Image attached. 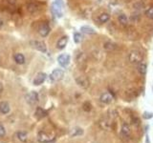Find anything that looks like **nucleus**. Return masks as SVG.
I'll list each match as a JSON object with an SVG mask.
<instances>
[{
	"label": "nucleus",
	"mask_w": 153,
	"mask_h": 143,
	"mask_svg": "<svg viewBox=\"0 0 153 143\" xmlns=\"http://www.w3.org/2000/svg\"><path fill=\"white\" fill-rule=\"evenodd\" d=\"M83 134V131L80 128H74L73 130H71L70 136H82Z\"/></svg>",
	"instance_id": "nucleus-23"
},
{
	"label": "nucleus",
	"mask_w": 153,
	"mask_h": 143,
	"mask_svg": "<svg viewBox=\"0 0 153 143\" xmlns=\"http://www.w3.org/2000/svg\"><path fill=\"white\" fill-rule=\"evenodd\" d=\"M83 110L86 111V112H89L91 110V104L89 102H85L83 104Z\"/></svg>",
	"instance_id": "nucleus-27"
},
{
	"label": "nucleus",
	"mask_w": 153,
	"mask_h": 143,
	"mask_svg": "<svg viewBox=\"0 0 153 143\" xmlns=\"http://www.w3.org/2000/svg\"><path fill=\"white\" fill-rule=\"evenodd\" d=\"M5 135H6V130L1 124H0V137H3Z\"/></svg>",
	"instance_id": "nucleus-28"
},
{
	"label": "nucleus",
	"mask_w": 153,
	"mask_h": 143,
	"mask_svg": "<svg viewBox=\"0 0 153 143\" xmlns=\"http://www.w3.org/2000/svg\"><path fill=\"white\" fill-rule=\"evenodd\" d=\"M101 101L103 102V103H105V104H109V103H111L113 101V95L108 93V92H106V93H103V94L101 95Z\"/></svg>",
	"instance_id": "nucleus-11"
},
{
	"label": "nucleus",
	"mask_w": 153,
	"mask_h": 143,
	"mask_svg": "<svg viewBox=\"0 0 153 143\" xmlns=\"http://www.w3.org/2000/svg\"><path fill=\"white\" fill-rule=\"evenodd\" d=\"M50 31H51V29H50L49 24L47 22H43V23H41V25H40L38 33H39V34L42 37H45L50 33Z\"/></svg>",
	"instance_id": "nucleus-8"
},
{
	"label": "nucleus",
	"mask_w": 153,
	"mask_h": 143,
	"mask_svg": "<svg viewBox=\"0 0 153 143\" xmlns=\"http://www.w3.org/2000/svg\"><path fill=\"white\" fill-rule=\"evenodd\" d=\"M153 116V114L152 113H147V112H146L144 114V118H146V119H149V118H151Z\"/></svg>",
	"instance_id": "nucleus-29"
},
{
	"label": "nucleus",
	"mask_w": 153,
	"mask_h": 143,
	"mask_svg": "<svg viewBox=\"0 0 153 143\" xmlns=\"http://www.w3.org/2000/svg\"><path fill=\"white\" fill-rule=\"evenodd\" d=\"M25 99H26V101L30 104V105H35V104L38 101V94L36 92H31L26 94V97H25Z\"/></svg>",
	"instance_id": "nucleus-5"
},
{
	"label": "nucleus",
	"mask_w": 153,
	"mask_h": 143,
	"mask_svg": "<svg viewBox=\"0 0 153 143\" xmlns=\"http://www.w3.org/2000/svg\"><path fill=\"white\" fill-rule=\"evenodd\" d=\"M152 89H153V88H152Z\"/></svg>",
	"instance_id": "nucleus-33"
},
{
	"label": "nucleus",
	"mask_w": 153,
	"mask_h": 143,
	"mask_svg": "<svg viewBox=\"0 0 153 143\" xmlns=\"http://www.w3.org/2000/svg\"><path fill=\"white\" fill-rule=\"evenodd\" d=\"M14 59H15V61L19 65H22L25 63V56L22 54H19V53L15 54Z\"/></svg>",
	"instance_id": "nucleus-16"
},
{
	"label": "nucleus",
	"mask_w": 153,
	"mask_h": 143,
	"mask_svg": "<svg viewBox=\"0 0 153 143\" xmlns=\"http://www.w3.org/2000/svg\"><path fill=\"white\" fill-rule=\"evenodd\" d=\"M26 8H27V11L30 12V14H36V12H38L40 11V4L36 2V1H30L27 3V5H26Z\"/></svg>",
	"instance_id": "nucleus-3"
},
{
	"label": "nucleus",
	"mask_w": 153,
	"mask_h": 143,
	"mask_svg": "<svg viewBox=\"0 0 153 143\" xmlns=\"http://www.w3.org/2000/svg\"><path fill=\"white\" fill-rule=\"evenodd\" d=\"M80 31L83 33H86V34H95L96 33V31L93 28L89 27V26H82V28H80Z\"/></svg>",
	"instance_id": "nucleus-17"
},
{
	"label": "nucleus",
	"mask_w": 153,
	"mask_h": 143,
	"mask_svg": "<svg viewBox=\"0 0 153 143\" xmlns=\"http://www.w3.org/2000/svg\"><path fill=\"white\" fill-rule=\"evenodd\" d=\"M9 112H10V105H9V103L6 102V101L0 102V113H1V114L6 115Z\"/></svg>",
	"instance_id": "nucleus-15"
},
{
	"label": "nucleus",
	"mask_w": 153,
	"mask_h": 143,
	"mask_svg": "<svg viewBox=\"0 0 153 143\" xmlns=\"http://www.w3.org/2000/svg\"><path fill=\"white\" fill-rule=\"evenodd\" d=\"M46 143H55V138H54V139H52V140L48 141V142H46Z\"/></svg>",
	"instance_id": "nucleus-32"
},
{
	"label": "nucleus",
	"mask_w": 153,
	"mask_h": 143,
	"mask_svg": "<svg viewBox=\"0 0 153 143\" xmlns=\"http://www.w3.org/2000/svg\"><path fill=\"white\" fill-rule=\"evenodd\" d=\"M146 62H140L139 65H138V71L139 73H141L142 75H146Z\"/></svg>",
	"instance_id": "nucleus-18"
},
{
	"label": "nucleus",
	"mask_w": 153,
	"mask_h": 143,
	"mask_svg": "<svg viewBox=\"0 0 153 143\" xmlns=\"http://www.w3.org/2000/svg\"><path fill=\"white\" fill-rule=\"evenodd\" d=\"M37 139H38V141L41 142V143H46V142H48L50 140L54 139V138L51 137L49 135H47V134H45L43 132H40L39 134H38V136H37Z\"/></svg>",
	"instance_id": "nucleus-12"
},
{
	"label": "nucleus",
	"mask_w": 153,
	"mask_h": 143,
	"mask_svg": "<svg viewBox=\"0 0 153 143\" xmlns=\"http://www.w3.org/2000/svg\"><path fill=\"white\" fill-rule=\"evenodd\" d=\"M64 77V72L61 69H56L51 73V78L54 81H60Z\"/></svg>",
	"instance_id": "nucleus-7"
},
{
	"label": "nucleus",
	"mask_w": 153,
	"mask_h": 143,
	"mask_svg": "<svg viewBox=\"0 0 153 143\" xmlns=\"http://www.w3.org/2000/svg\"><path fill=\"white\" fill-rule=\"evenodd\" d=\"M35 115H36V116L38 119H41V118H45L46 115H47V111H45L43 108L38 107V108H36Z\"/></svg>",
	"instance_id": "nucleus-14"
},
{
	"label": "nucleus",
	"mask_w": 153,
	"mask_h": 143,
	"mask_svg": "<svg viewBox=\"0 0 153 143\" xmlns=\"http://www.w3.org/2000/svg\"><path fill=\"white\" fill-rule=\"evenodd\" d=\"M82 40V33H74V41L76 43V44H79Z\"/></svg>",
	"instance_id": "nucleus-26"
},
{
	"label": "nucleus",
	"mask_w": 153,
	"mask_h": 143,
	"mask_svg": "<svg viewBox=\"0 0 153 143\" xmlns=\"http://www.w3.org/2000/svg\"><path fill=\"white\" fill-rule=\"evenodd\" d=\"M76 84L83 89H86L89 87V80L86 76H82V75L78 76L76 78Z\"/></svg>",
	"instance_id": "nucleus-9"
},
{
	"label": "nucleus",
	"mask_w": 153,
	"mask_h": 143,
	"mask_svg": "<svg viewBox=\"0 0 153 143\" xmlns=\"http://www.w3.org/2000/svg\"><path fill=\"white\" fill-rule=\"evenodd\" d=\"M146 15L148 17V18L153 19V5L149 6L146 10Z\"/></svg>",
	"instance_id": "nucleus-25"
},
{
	"label": "nucleus",
	"mask_w": 153,
	"mask_h": 143,
	"mask_svg": "<svg viewBox=\"0 0 153 143\" xmlns=\"http://www.w3.org/2000/svg\"><path fill=\"white\" fill-rule=\"evenodd\" d=\"M30 45L33 48H35L37 51L42 52V53H45L46 52V45L43 41H38V40H33L30 41Z\"/></svg>",
	"instance_id": "nucleus-4"
},
{
	"label": "nucleus",
	"mask_w": 153,
	"mask_h": 143,
	"mask_svg": "<svg viewBox=\"0 0 153 143\" xmlns=\"http://www.w3.org/2000/svg\"><path fill=\"white\" fill-rule=\"evenodd\" d=\"M118 20L122 26H126L127 24H128V18H127V16L124 14H121L118 16Z\"/></svg>",
	"instance_id": "nucleus-19"
},
{
	"label": "nucleus",
	"mask_w": 153,
	"mask_h": 143,
	"mask_svg": "<svg viewBox=\"0 0 153 143\" xmlns=\"http://www.w3.org/2000/svg\"><path fill=\"white\" fill-rule=\"evenodd\" d=\"M53 14L57 17L62 16V1L61 0H55V2L52 5Z\"/></svg>",
	"instance_id": "nucleus-2"
},
{
	"label": "nucleus",
	"mask_w": 153,
	"mask_h": 143,
	"mask_svg": "<svg viewBox=\"0 0 153 143\" xmlns=\"http://www.w3.org/2000/svg\"><path fill=\"white\" fill-rule=\"evenodd\" d=\"M58 62L61 67H67L70 63V55L68 54H62L58 57Z\"/></svg>",
	"instance_id": "nucleus-6"
},
{
	"label": "nucleus",
	"mask_w": 153,
	"mask_h": 143,
	"mask_svg": "<svg viewBox=\"0 0 153 143\" xmlns=\"http://www.w3.org/2000/svg\"><path fill=\"white\" fill-rule=\"evenodd\" d=\"M122 134L124 135L125 136L128 137L130 136V129H129V126L127 125L126 123H124L122 124Z\"/></svg>",
	"instance_id": "nucleus-20"
},
{
	"label": "nucleus",
	"mask_w": 153,
	"mask_h": 143,
	"mask_svg": "<svg viewBox=\"0 0 153 143\" xmlns=\"http://www.w3.org/2000/svg\"><path fill=\"white\" fill-rule=\"evenodd\" d=\"M46 76H47V75H46V73H38L37 75L35 76V78H34V84H35L36 86H38V85L42 84L45 81Z\"/></svg>",
	"instance_id": "nucleus-10"
},
{
	"label": "nucleus",
	"mask_w": 153,
	"mask_h": 143,
	"mask_svg": "<svg viewBox=\"0 0 153 143\" xmlns=\"http://www.w3.org/2000/svg\"><path fill=\"white\" fill-rule=\"evenodd\" d=\"M103 48H104V50L111 52V51H114L115 49H116V45H115L114 43L108 41V42H105L103 44Z\"/></svg>",
	"instance_id": "nucleus-21"
},
{
	"label": "nucleus",
	"mask_w": 153,
	"mask_h": 143,
	"mask_svg": "<svg viewBox=\"0 0 153 143\" xmlns=\"http://www.w3.org/2000/svg\"><path fill=\"white\" fill-rule=\"evenodd\" d=\"M17 138L21 141V142H26L27 139H28V136H27V134L26 133H24V132H18L17 133Z\"/></svg>",
	"instance_id": "nucleus-24"
},
{
	"label": "nucleus",
	"mask_w": 153,
	"mask_h": 143,
	"mask_svg": "<svg viewBox=\"0 0 153 143\" xmlns=\"http://www.w3.org/2000/svg\"><path fill=\"white\" fill-rule=\"evenodd\" d=\"M3 25H4V21H3V19L1 18V17H0V28H2Z\"/></svg>",
	"instance_id": "nucleus-30"
},
{
	"label": "nucleus",
	"mask_w": 153,
	"mask_h": 143,
	"mask_svg": "<svg viewBox=\"0 0 153 143\" xmlns=\"http://www.w3.org/2000/svg\"><path fill=\"white\" fill-rule=\"evenodd\" d=\"M67 43H68V37H67V36H62L61 38H59L58 41V43H57L58 49H59V50H63V49H64V48L66 47Z\"/></svg>",
	"instance_id": "nucleus-13"
},
{
	"label": "nucleus",
	"mask_w": 153,
	"mask_h": 143,
	"mask_svg": "<svg viewBox=\"0 0 153 143\" xmlns=\"http://www.w3.org/2000/svg\"><path fill=\"white\" fill-rule=\"evenodd\" d=\"M3 85H2V83H1V82H0V94H1L2 92H3Z\"/></svg>",
	"instance_id": "nucleus-31"
},
{
	"label": "nucleus",
	"mask_w": 153,
	"mask_h": 143,
	"mask_svg": "<svg viewBox=\"0 0 153 143\" xmlns=\"http://www.w3.org/2000/svg\"><path fill=\"white\" fill-rule=\"evenodd\" d=\"M128 59L131 63L139 64L140 62L143 61V54L141 52H139L137 50H134L132 52H130V54L128 55Z\"/></svg>",
	"instance_id": "nucleus-1"
},
{
	"label": "nucleus",
	"mask_w": 153,
	"mask_h": 143,
	"mask_svg": "<svg viewBox=\"0 0 153 143\" xmlns=\"http://www.w3.org/2000/svg\"><path fill=\"white\" fill-rule=\"evenodd\" d=\"M109 19H110V15L108 14H106V12H103V14H101L99 16V21L101 23H106L107 21H109Z\"/></svg>",
	"instance_id": "nucleus-22"
}]
</instances>
